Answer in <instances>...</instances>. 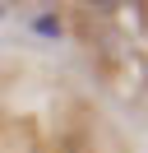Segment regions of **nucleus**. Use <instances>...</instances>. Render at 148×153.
<instances>
[{
  "instance_id": "nucleus-1",
  "label": "nucleus",
  "mask_w": 148,
  "mask_h": 153,
  "mask_svg": "<svg viewBox=\"0 0 148 153\" xmlns=\"http://www.w3.org/2000/svg\"><path fill=\"white\" fill-rule=\"evenodd\" d=\"M33 28H37V33H46V37H51V33H60V19H51V14H42V19L33 23Z\"/></svg>"
},
{
  "instance_id": "nucleus-2",
  "label": "nucleus",
  "mask_w": 148,
  "mask_h": 153,
  "mask_svg": "<svg viewBox=\"0 0 148 153\" xmlns=\"http://www.w3.org/2000/svg\"><path fill=\"white\" fill-rule=\"evenodd\" d=\"M88 5H92V10H97V14H116L120 5H125V0H88Z\"/></svg>"
},
{
  "instance_id": "nucleus-3",
  "label": "nucleus",
  "mask_w": 148,
  "mask_h": 153,
  "mask_svg": "<svg viewBox=\"0 0 148 153\" xmlns=\"http://www.w3.org/2000/svg\"><path fill=\"white\" fill-rule=\"evenodd\" d=\"M0 14H5V10H0Z\"/></svg>"
}]
</instances>
